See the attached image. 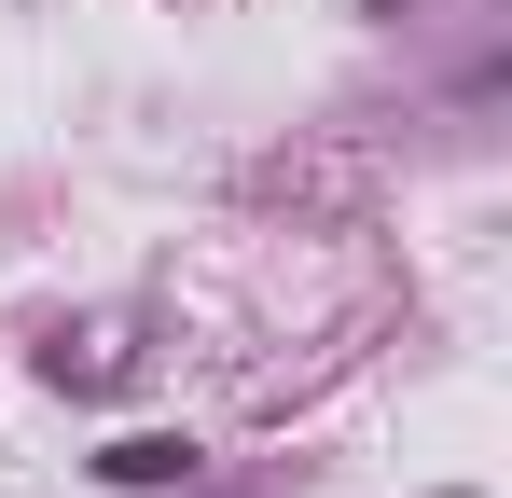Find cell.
<instances>
[{"instance_id":"cell-1","label":"cell","mask_w":512,"mask_h":498,"mask_svg":"<svg viewBox=\"0 0 512 498\" xmlns=\"http://www.w3.org/2000/svg\"><path fill=\"white\" fill-rule=\"evenodd\" d=\"M180 471H194V443H180V429H125V443L97 457V485H180Z\"/></svg>"}]
</instances>
